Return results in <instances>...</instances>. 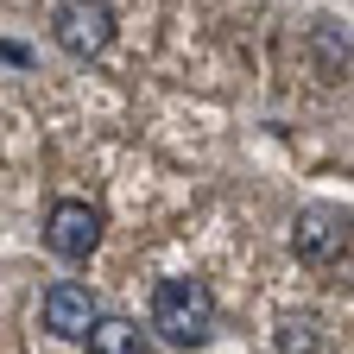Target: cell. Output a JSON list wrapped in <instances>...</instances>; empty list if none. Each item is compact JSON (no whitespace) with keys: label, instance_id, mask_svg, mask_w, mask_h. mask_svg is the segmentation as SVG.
<instances>
[{"label":"cell","instance_id":"obj_3","mask_svg":"<svg viewBox=\"0 0 354 354\" xmlns=\"http://www.w3.org/2000/svg\"><path fill=\"white\" fill-rule=\"evenodd\" d=\"M291 247L310 259V266H335L348 253V209L335 203H310L297 215V228H291Z\"/></svg>","mask_w":354,"mask_h":354},{"label":"cell","instance_id":"obj_6","mask_svg":"<svg viewBox=\"0 0 354 354\" xmlns=\"http://www.w3.org/2000/svg\"><path fill=\"white\" fill-rule=\"evenodd\" d=\"M82 348L88 354H146L140 323H127V317H95V323L82 329Z\"/></svg>","mask_w":354,"mask_h":354},{"label":"cell","instance_id":"obj_5","mask_svg":"<svg viewBox=\"0 0 354 354\" xmlns=\"http://www.w3.org/2000/svg\"><path fill=\"white\" fill-rule=\"evenodd\" d=\"M38 323H44V335L82 342V329L95 323V297H88V285H51L44 304H38Z\"/></svg>","mask_w":354,"mask_h":354},{"label":"cell","instance_id":"obj_1","mask_svg":"<svg viewBox=\"0 0 354 354\" xmlns=\"http://www.w3.org/2000/svg\"><path fill=\"white\" fill-rule=\"evenodd\" d=\"M152 329L171 348L209 342V329H215V297H209V285H196V279H165L158 297H152Z\"/></svg>","mask_w":354,"mask_h":354},{"label":"cell","instance_id":"obj_2","mask_svg":"<svg viewBox=\"0 0 354 354\" xmlns=\"http://www.w3.org/2000/svg\"><path fill=\"white\" fill-rule=\"evenodd\" d=\"M51 32L70 57H102L114 44V7L108 0H64L51 13Z\"/></svg>","mask_w":354,"mask_h":354},{"label":"cell","instance_id":"obj_4","mask_svg":"<svg viewBox=\"0 0 354 354\" xmlns=\"http://www.w3.org/2000/svg\"><path fill=\"white\" fill-rule=\"evenodd\" d=\"M44 247H51L57 259H88L102 247V209L88 203H51V215H44Z\"/></svg>","mask_w":354,"mask_h":354}]
</instances>
